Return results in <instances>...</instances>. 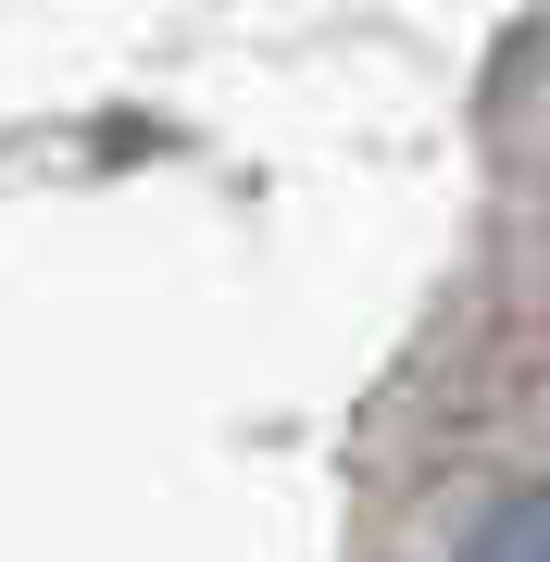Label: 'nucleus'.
Returning <instances> with one entry per match:
<instances>
[{
    "instance_id": "obj_1",
    "label": "nucleus",
    "mask_w": 550,
    "mask_h": 562,
    "mask_svg": "<svg viewBox=\"0 0 550 562\" xmlns=\"http://www.w3.org/2000/svg\"><path fill=\"white\" fill-rule=\"evenodd\" d=\"M463 562H550V487H513V501L463 538Z\"/></svg>"
}]
</instances>
